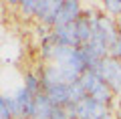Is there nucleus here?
Returning <instances> with one entry per match:
<instances>
[{
	"label": "nucleus",
	"instance_id": "nucleus-1",
	"mask_svg": "<svg viewBox=\"0 0 121 119\" xmlns=\"http://www.w3.org/2000/svg\"><path fill=\"white\" fill-rule=\"evenodd\" d=\"M65 109L69 113V119H103L111 111L109 105H103V103L95 101V99H91V97L83 99L79 103H71Z\"/></svg>",
	"mask_w": 121,
	"mask_h": 119
},
{
	"label": "nucleus",
	"instance_id": "nucleus-2",
	"mask_svg": "<svg viewBox=\"0 0 121 119\" xmlns=\"http://www.w3.org/2000/svg\"><path fill=\"white\" fill-rule=\"evenodd\" d=\"M95 73L115 91L117 95L121 93V61L119 59H113V57L103 59L101 65L95 69Z\"/></svg>",
	"mask_w": 121,
	"mask_h": 119
},
{
	"label": "nucleus",
	"instance_id": "nucleus-3",
	"mask_svg": "<svg viewBox=\"0 0 121 119\" xmlns=\"http://www.w3.org/2000/svg\"><path fill=\"white\" fill-rule=\"evenodd\" d=\"M81 16H83L81 2H77V0H63V8H60V12H59V16H56L52 28H60V26L73 24V22H77Z\"/></svg>",
	"mask_w": 121,
	"mask_h": 119
},
{
	"label": "nucleus",
	"instance_id": "nucleus-4",
	"mask_svg": "<svg viewBox=\"0 0 121 119\" xmlns=\"http://www.w3.org/2000/svg\"><path fill=\"white\" fill-rule=\"evenodd\" d=\"M52 34L59 40L60 47H71V48H79L81 43H79V32H77V22L67 26H60V28H52Z\"/></svg>",
	"mask_w": 121,
	"mask_h": 119
},
{
	"label": "nucleus",
	"instance_id": "nucleus-5",
	"mask_svg": "<svg viewBox=\"0 0 121 119\" xmlns=\"http://www.w3.org/2000/svg\"><path fill=\"white\" fill-rule=\"evenodd\" d=\"M47 97L52 101L55 107H69L71 105V85H55L44 91Z\"/></svg>",
	"mask_w": 121,
	"mask_h": 119
},
{
	"label": "nucleus",
	"instance_id": "nucleus-6",
	"mask_svg": "<svg viewBox=\"0 0 121 119\" xmlns=\"http://www.w3.org/2000/svg\"><path fill=\"white\" fill-rule=\"evenodd\" d=\"M35 109H36L35 119H52V115H55V111L59 109V107L52 105V101L47 97L44 91H40L35 97Z\"/></svg>",
	"mask_w": 121,
	"mask_h": 119
},
{
	"label": "nucleus",
	"instance_id": "nucleus-7",
	"mask_svg": "<svg viewBox=\"0 0 121 119\" xmlns=\"http://www.w3.org/2000/svg\"><path fill=\"white\" fill-rule=\"evenodd\" d=\"M24 89L28 91L32 97H36V95L43 91V83H40V77H36L35 73H28L24 79Z\"/></svg>",
	"mask_w": 121,
	"mask_h": 119
},
{
	"label": "nucleus",
	"instance_id": "nucleus-8",
	"mask_svg": "<svg viewBox=\"0 0 121 119\" xmlns=\"http://www.w3.org/2000/svg\"><path fill=\"white\" fill-rule=\"evenodd\" d=\"M0 119H14V115H12V97H8V95L0 97Z\"/></svg>",
	"mask_w": 121,
	"mask_h": 119
},
{
	"label": "nucleus",
	"instance_id": "nucleus-9",
	"mask_svg": "<svg viewBox=\"0 0 121 119\" xmlns=\"http://www.w3.org/2000/svg\"><path fill=\"white\" fill-rule=\"evenodd\" d=\"M18 6H20V12L26 18L36 16V0H22V2H18Z\"/></svg>",
	"mask_w": 121,
	"mask_h": 119
},
{
	"label": "nucleus",
	"instance_id": "nucleus-10",
	"mask_svg": "<svg viewBox=\"0 0 121 119\" xmlns=\"http://www.w3.org/2000/svg\"><path fill=\"white\" fill-rule=\"evenodd\" d=\"M103 6H105V10H109V14H113L117 18L121 16V0H107Z\"/></svg>",
	"mask_w": 121,
	"mask_h": 119
},
{
	"label": "nucleus",
	"instance_id": "nucleus-11",
	"mask_svg": "<svg viewBox=\"0 0 121 119\" xmlns=\"http://www.w3.org/2000/svg\"><path fill=\"white\" fill-rule=\"evenodd\" d=\"M48 6H51V0H36V18L43 20V16L47 14Z\"/></svg>",
	"mask_w": 121,
	"mask_h": 119
},
{
	"label": "nucleus",
	"instance_id": "nucleus-12",
	"mask_svg": "<svg viewBox=\"0 0 121 119\" xmlns=\"http://www.w3.org/2000/svg\"><path fill=\"white\" fill-rule=\"evenodd\" d=\"M52 119H69V113H67L65 107H59L55 111V115H52Z\"/></svg>",
	"mask_w": 121,
	"mask_h": 119
},
{
	"label": "nucleus",
	"instance_id": "nucleus-13",
	"mask_svg": "<svg viewBox=\"0 0 121 119\" xmlns=\"http://www.w3.org/2000/svg\"><path fill=\"white\" fill-rule=\"evenodd\" d=\"M103 119H115V117H113V113H111V111H109V113H107V115H105V117H103Z\"/></svg>",
	"mask_w": 121,
	"mask_h": 119
},
{
	"label": "nucleus",
	"instance_id": "nucleus-14",
	"mask_svg": "<svg viewBox=\"0 0 121 119\" xmlns=\"http://www.w3.org/2000/svg\"><path fill=\"white\" fill-rule=\"evenodd\" d=\"M117 26H119V32H121V16L117 18Z\"/></svg>",
	"mask_w": 121,
	"mask_h": 119
},
{
	"label": "nucleus",
	"instance_id": "nucleus-15",
	"mask_svg": "<svg viewBox=\"0 0 121 119\" xmlns=\"http://www.w3.org/2000/svg\"><path fill=\"white\" fill-rule=\"evenodd\" d=\"M119 119H121V115H119Z\"/></svg>",
	"mask_w": 121,
	"mask_h": 119
}]
</instances>
